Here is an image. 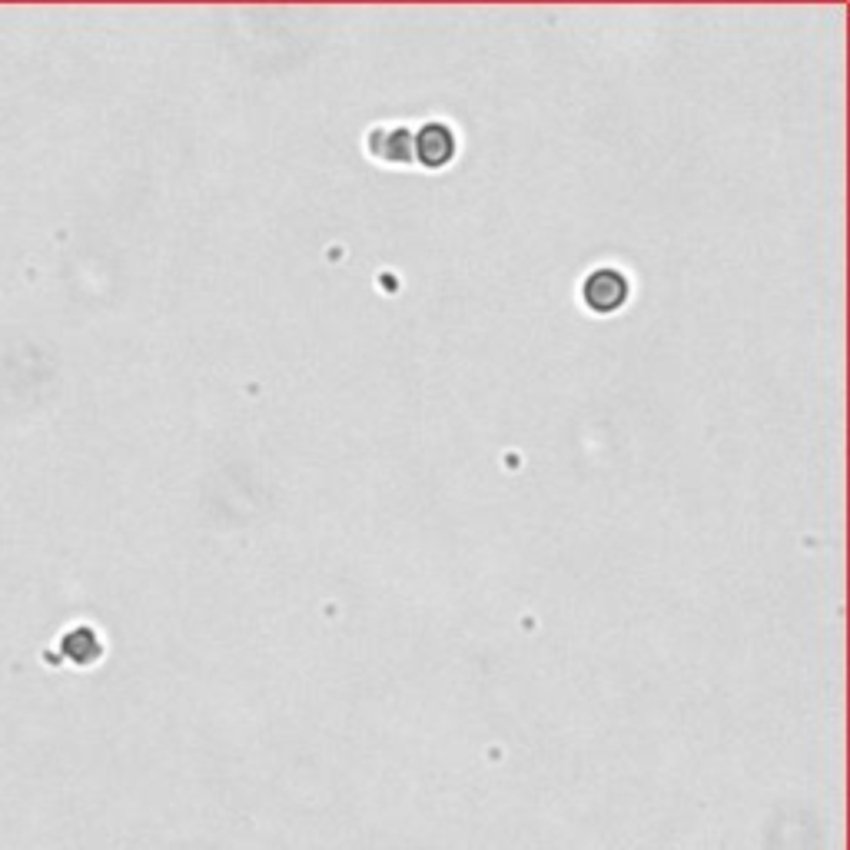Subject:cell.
Listing matches in <instances>:
<instances>
[{"mask_svg": "<svg viewBox=\"0 0 850 850\" xmlns=\"http://www.w3.org/2000/svg\"><path fill=\"white\" fill-rule=\"evenodd\" d=\"M455 153V140L445 127H425L419 133V160L429 163V167H442Z\"/></svg>", "mask_w": 850, "mask_h": 850, "instance_id": "cell-2", "label": "cell"}, {"mask_svg": "<svg viewBox=\"0 0 850 850\" xmlns=\"http://www.w3.org/2000/svg\"><path fill=\"white\" fill-rule=\"evenodd\" d=\"M628 299V283L611 269H598V273L585 283V303L595 313H611Z\"/></svg>", "mask_w": 850, "mask_h": 850, "instance_id": "cell-1", "label": "cell"}]
</instances>
